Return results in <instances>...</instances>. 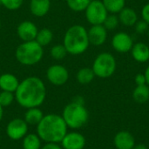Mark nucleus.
<instances>
[{"label": "nucleus", "instance_id": "nucleus-1", "mask_svg": "<svg viewBox=\"0 0 149 149\" xmlns=\"http://www.w3.org/2000/svg\"><path fill=\"white\" fill-rule=\"evenodd\" d=\"M14 94L20 107L25 109L39 107L45 100L46 87L40 78L29 76L20 81Z\"/></svg>", "mask_w": 149, "mask_h": 149}, {"label": "nucleus", "instance_id": "nucleus-2", "mask_svg": "<svg viewBox=\"0 0 149 149\" xmlns=\"http://www.w3.org/2000/svg\"><path fill=\"white\" fill-rule=\"evenodd\" d=\"M67 129L61 115L48 113L37 125V134L45 143H60L67 134Z\"/></svg>", "mask_w": 149, "mask_h": 149}, {"label": "nucleus", "instance_id": "nucleus-3", "mask_svg": "<svg viewBox=\"0 0 149 149\" xmlns=\"http://www.w3.org/2000/svg\"><path fill=\"white\" fill-rule=\"evenodd\" d=\"M64 46L68 54L77 56L86 52L90 45L87 30L81 24H73L65 32L63 38Z\"/></svg>", "mask_w": 149, "mask_h": 149}, {"label": "nucleus", "instance_id": "nucleus-4", "mask_svg": "<svg viewBox=\"0 0 149 149\" xmlns=\"http://www.w3.org/2000/svg\"><path fill=\"white\" fill-rule=\"evenodd\" d=\"M17 61L24 66L38 64L44 57V47L36 40L22 42L15 51Z\"/></svg>", "mask_w": 149, "mask_h": 149}, {"label": "nucleus", "instance_id": "nucleus-5", "mask_svg": "<svg viewBox=\"0 0 149 149\" xmlns=\"http://www.w3.org/2000/svg\"><path fill=\"white\" fill-rule=\"evenodd\" d=\"M61 116L68 128L79 129L87 123L89 113L86 108L85 104L72 100L64 107Z\"/></svg>", "mask_w": 149, "mask_h": 149}, {"label": "nucleus", "instance_id": "nucleus-6", "mask_svg": "<svg viewBox=\"0 0 149 149\" xmlns=\"http://www.w3.org/2000/svg\"><path fill=\"white\" fill-rule=\"evenodd\" d=\"M117 68L115 57L107 52H101L96 56L93 60L92 69L95 77L100 79H107L113 75Z\"/></svg>", "mask_w": 149, "mask_h": 149}, {"label": "nucleus", "instance_id": "nucleus-7", "mask_svg": "<svg viewBox=\"0 0 149 149\" xmlns=\"http://www.w3.org/2000/svg\"><path fill=\"white\" fill-rule=\"evenodd\" d=\"M108 14L101 0H92L85 10L86 19L91 25L102 24Z\"/></svg>", "mask_w": 149, "mask_h": 149}, {"label": "nucleus", "instance_id": "nucleus-8", "mask_svg": "<svg viewBox=\"0 0 149 149\" xmlns=\"http://www.w3.org/2000/svg\"><path fill=\"white\" fill-rule=\"evenodd\" d=\"M45 77L52 85L61 86L68 81L69 72L63 65L54 64L47 68Z\"/></svg>", "mask_w": 149, "mask_h": 149}, {"label": "nucleus", "instance_id": "nucleus-9", "mask_svg": "<svg viewBox=\"0 0 149 149\" xmlns=\"http://www.w3.org/2000/svg\"><path fill=\"white\" fill-rule=\"evenodd\" d=\"M29 125L24 119L15 118L9 121L6 126V134L12 141H20L28 134Z\"/></svg>", "mask_w": 149, "mask_h": 149}, {"label": "nucleus", "instance_id": "nucleus-10", "mask_svg": "<svg viewBox=\"0 0 149 149\" xmlns=\"http://www.w3.org/2000/svg\"><path fill=\"white\" fill-rule=\"evenodd\" d=\"M134 44L133 38L126 31H119L115 33L111 40L113 49L119 53L129 52Z\"/></svg>", "mask_w": 149, "mask_h": 149}, {"label": "nucleus", "instance_id": "nucleus-11", "mask_svg": "<svg viewBox=\"0 0 149 149\" xmlns=\"http://www.w3.org/2000/svg\"><path fill=\"white\" fill-rule=\"evenodd\" d=\"M38 28L37 24L29 20H24L17 27V35L23 42L32 41L36 39Z\"/></svg>", "mask_w": 149, "mask_h": 149}, {"label": "nucleus", "instance_id": "nucleus-12", "mask_svg": "<svg viewBox=\"0 0 149 149\" xmlns=\"http://www.w3.org/2000/svg\"><path fill=\"white\" fill-rule=\"evenodd\" d=\"M86 143V138L82 134L72 131L70 133L67 132L61 141L60 145L63 149H84Z\"/></svg>", "mask_w": 149, "mask_h": 149}, {"label": "nucleus", "instance_id": "nucleus-13", "mask_svg": "<svg viewBox=\"0 0 149 149\" xmlns=\"http://www.w3.org/2000/svg\"><path fill=\"white\" fill-rule=\"evenodd\" d=\"M107 31H108L103 24L91 25V27L87 30L90 45L94 46L103 45L107 39Z\"/></svg>", "mask_w": 149, "mask_h": 149}, {"label": "nucleus", "instance_id": "nucleus-14", "mask_svg": "<svg viewBox=\"0 0 149 149\" xmlns=\"http://www.w3.org/2000/svg\"><path fill=\"white\" fill-rule=\"evenodd\" d=\"M114 147L117 149H132L136 144L133 134L127 131H120L113 139Z\"/></svg>", "mask_w": 149, "mask_h": 149}, {"label": "nucleus", "instance_id": "nucleus-15", "mask_svg": "<svg viewBox=\"0 0 149 149\" xmlns=\"http://www.w3.org/2000/svg\"><path fill=\"white\" fill-rule=\"evenodd\" d=\"M51 5V0H30L29 9L34 17H43L50 11Z\"/></svg>", "mask_w": 149, "mask_h": 149}, {"label": "nucleus", "instance_id": "nucleus-16", "mask_svg": "<svg viewBox=\"0 0 149 149\" xmlns=\"http://www.w3.org/2000/svg\"><path fill=\"white\" fill-rule=\"evenodd\" d=\"M130 52L133 58L138 63H146L149 60V46L145 43L134 44Z\"/></svg>", "mask_w": 149, "mask_h": 149}, {"label": "nucleus", "instance_id": "nucleus-17", "mask_svg": "<svg viewBox=\"0 0 149 149\" xmlns=\"http://www.w3.org/2000/svg\"><path fill=\"white\" fill-rule=\"evenodd\" d=\"M20 81L17 77L12 73L6 72L0 75V89L1 91H6L14 93L18 87Z\"/></svg>", "mask_w": 149, "mask_h": 149}, {"label": "nucleus", "instance_id": "nucleus-18", "mask_svg": "<svg viewBox=\"0 0 149 149\" xmlns=\"http://www.w3.org/2000/svg\"><path fill=\"white\" fill-rule=\"evenodd\" d=\"M117 15L120 20V24H123L124 26H134L138 21L137 12L131 7L123 8Z\"/></svg>", "mask_w": 149, "mask_h": 149}, {"label": "nucleus", "instance_id": "nucleus-19", "mask_svg": "<svg viewBox=\"0 0 149 149\" xmlns=\"http://www.w3.org/2000/svg\"><path fill=\"white\" fill-rule=\"evenodd\" d=\"M44 113L39 107L26 109L24 120L29 126H37L44 117Z\"/></svg>", "mask_w": 149, "mask_h": 149}, {"label": "nucleus", "instance_id": "nucleus-20", "mask_svg": "<svg viewBox=\"0 0 149 149\" xmlns=\"http://www.w3.org/2000/svg\"><path fill=\"white\" fill-rule=\"evenodd\" d=\"M23 149H41L42 140L37 134H27L22 139Z\"/></svg>", "mask_w": 149, "mask_h": 149}, {"label": "nucleus", "instance_id": "nucleus-21", "mask_svg": "<svg viewBox=\"0 0 149 149\" xmlns=\"http://www.w3.org/2000/svg\"><path fill=\"white\" fill-rule=\"evenodd\" d=\"M133 99L139 104L146 103L149 100V86L148 85L136 86L133 91Z\"/></svg>", "mask_w": 149, "mask_h": 149}, {"label": "nucleus", "instance_id": "nucleus-22", "mask_svg": "<svg viewBox=\"0 0 149 149\" xmlns=\"http://www.w3.org/2000/svg\"><path fill=\"white\" fill-rule=\"evenodd\" d=\"M94 78L95 74L92 67L80 68L76 74V79L80 85H88L94 79Z\"/></svg>", "mask_w": 149, "mask_h": 149}, {"label": "nucleus", "instance_id": "nucleus-23", "mask_svg": "<svg viewBox=\"0 0 149 149\" xmlns=\"http://www.w3.org/2000/svg\"><path fill=\"white\" fill-rule=\"evenodd\" d=\"M41 46L45 47L49 45L53 40V32L49 28H42L38 29L36 39H35Z\"/></svg>", "mask_w": 149, "mask_h": 149}, {"label": "nucleus", "instance_id": "nucleus-24", "mask_svg": "<svg viewBox=\"0 0 149 149\" xmlns=\"http://www.w3.org/2000/svg\"><path fill=\"white\" fill-rule=\"evenodd\" d=\"M109 14H118L126 7V0H101Z\"/></svg>", "mask_w": 149, "mask_h": 149}, {"label": "nucleus", "instance_id": "nucleus-25", "mask_svg": "<svg viewBox=\"0 0 149 149\" xmlns=\"http://www.w3.org/2000/svg\"><path fill=\"white\" fill-rule=\"evenodd\" d=\"M67 54H68V52L63 44L54 45L53 46H52V48L50 50V55H51L52 58L54 60H57V61H60V60L65 58Z\"/></svg>", "mask_w": 149, "mask_h": 149}, {"label": "nucleus", "instance_id": "nucleus-26", "mask_svg": "<svg viewBox=\"0 0 149 149\" xmlns=\"http://www.w3.org/2000/svg\"><path fill=\"white\" fill-rule=\"evenodd\" d=\"M92 0H65L67 7L75 12L85 11Z\"/></svg>", "mask_w": 149, "mask_h": 149}, {"label": "nucleus", "instance_id": "nucleus-27", "mask_svg": "<svg viewBox=\"0 0 149 149\" xmlns=\"http://www.w3.org/2000/svg\"><path fill=\"white\" fill-rule=\"evenodd\" d=\"M119 24L120 20L117 14H108L102 24L107 31H113L118 27Z\"/></svg>", "mask_w": 149, "mask_h": 149}, {"label": "nucleus", "instance_id": "nucleus-28", "mask_svg": "<svg viewBox=\"0 0 149 149\" xmlns=\"http://www.w3.org/2000/svg\"><path fill=\"white\" fill-rule=\"evenodd\" d=\"M15 100V94L14 93L1 91L0 92V105L4 108L10 107L13 101Z\"/></svg>", "mask_w": 149, "mask_h": 149}, {"label": "nucleus", "instance_id": "nucleus-29", "mask_svg": "<svg viewBox=\"0 0 149 149\" xmlns=\"http://www.w3.org/2000/svg\"><path fill=\"white\" fill-rule=\"evenodd\" d=\"M24 0H0V4L8 10H17L22 7Z\"/></svg>", "mask_w": 149, "mask_h": 149}, {"label": "nucleus", "instance_id": "nucleus-30", "mask_svg": "<svg viewBox=\"0 0 149 149\" xmlns=\"http://www.w3.org/2000/svg\"><path fill=\"white\" fill-rule=\"evenodd\" d=\"M135 31L138 34H144L146 32H148L149 30V24L144 20H138L136 22V24L134 25Z\"/></svg>", "mask_w": 149, "mask_h": 149}, {"label": "nucleus", "instance_id": "nucleus-31", "mask_svg": "<svg viewBox=\"0 0 149 149\" xmlns=\"http://www.w3.org/2000/svg\"><path fill=\"white\" fill-rule=\"evenodd\" d=\"M141 18H142V20L146 21V22L149 24V3H146V4L142 7L141 11Z\"/></svg>", "mask_w": 149, "mask_h": 149}, {"label": "nucleus", "instance_id": "nucleus-32", "mask_svg": "<svg viewBox=\"0 0 149 149\" xmlns=\"http://www.w3.org/2000/svg\"><path fill=\"white\" fill-rule=\"evenodd\" d=\"M134 82L136 86H142V85H147V80L144 73H138L134 77Z\"/></svg>", "mask_w": 149, "mask_h": 149}, {"label": "nucleus", "instance_id": "nucleus-33", "mask_svg": "<svg viewBox=\"0 0 149 149\" xmlns=\"http://www.w3.org/2000/svg\"><path fill=\"white\" fill-rule=\"evenodd\" d=\"M41 149H63L59 143H45Z\"/></svg>", "mask_w": 149, "mask_h": 149}, {"label": "nucleus", "instance_id": "nucleus-34", "mask_svg": "<svg viewBox=\"0 0 149 149\" xmlns=\"http://www.w3.org/2000/svg\"><path fill=\"white\" fill-rule=\"evenodd\" d=\"M132 149H148V147L145 144L139 143V144H135Z\"/></svg>", "mask_w": 149, "mask_h": 149}, {"label": "nucleus", "instance_id": "nucleus-35", "mask_svg": "<svg viewBox=\"0 0 149 149\" xmlns=\"http://www.w3.org/2000/svg\"><path fill=\"white\" fill-rule=\"evenodd\" d=\"M144 75L146 77V80H147V85L149 86V65L146 68L145 70V72H144Z\"/></svg>", "mask_w": 149, "mask_h": 149}, {"label": "nucleus", "instance_id": "nucleus-36", "mask_svg": "<svg viewBox=\"0 0 149 149\" xmlns=\"http://www.w3.org/2000/svg\"><path fill=\"white\" fill-rule=\"evenodd\" d=\"M3 118V107L0 105V122L2 121Z\"/></svg>", "mask_w": 149, "mask_h": 149}, {"label": "nucleus", "instance_id": "nucleus-37", "mask_svg": "<svg viewBox=\"0 0 149 149\" xmlns=\"http://www.w3.org/2000/svg\"><path fill=\"white\" fill-rule=\"evenodd\" d=\"M148 38H149V30H148Z\"/></svg>", "mask_w": 149, "mask_h": 149}, {"label": "nucleus", "instance_id": "nucleus-38", "mask_svg": "<svg viewBox=\"0 0 149 149\" xmlns=\"http://www.w3.org/2000/svg\"><path fill=\"white\" fill-rule=\"evenodd\" d=\"M0 30H1V22H0Z\"/></svg>", "mask_w": 149, "mask_h": 149}, {"label": "nucleus", "instance_id": "nucleus-39", "mask_svg": "<svg viewBox=\"0 0 149 149\" xmlns=\"http://www.w3.org/2000/svg\"><path fill=\"white\" fill-rule=\"evenodd\" d=\"M0 141H1V136H0Z\"/></svg>", "mask_w": 149, "mask_h": 149}, {"label": "nucleus", "instance_id": "nucleus-40", "mask_svg": "<svg viewBox=\"0 0 149 149\" xmlns=\"http://www.w3.org/2000/svg\"><path fill=\"white\" fill-rule=\"evenodd\" d=\"M0 5H1V4H0Z\"/></svg>", "mask_w": 149, "mask_h": 149}]
</instances>
